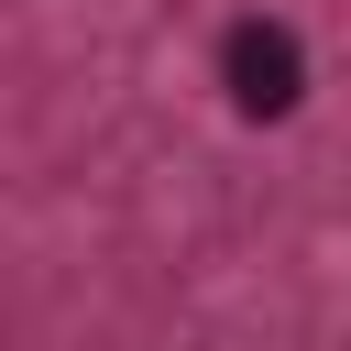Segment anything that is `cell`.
<instances>
[{
	"mask_svg": "<svg viewBox=\"0 0 351 351\" xmlns=\"http://www.w3.org/2000/svg\"><path fill=\"white\" fill-rule=\"evenodd\" d=\"M219 88H230V110L241 121H285L296 99H307V55H296V33L285 22H230L219 33Z\"/></svg>",
	"mask_w": 351,
	"mask_h": 351,
	"instance_id": "1",
	"label": "cell"
}]
</instances>
